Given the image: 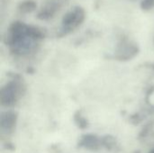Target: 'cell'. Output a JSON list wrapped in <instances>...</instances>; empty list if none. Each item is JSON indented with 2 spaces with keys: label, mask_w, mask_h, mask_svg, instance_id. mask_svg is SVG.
Here are the masks:
<instances>
[{
  "label": "cell",
  "mask_w": 154,
  "mask_h": 153,
  "mask_svg": "<svg viewBox=\"0 0 154 153\" xmlns=\"http://www.w3.org/2000/svg\"><path fill=\"white\" fill-rule=\"evenodd\" d=\"M46 37L43 29L21 21H14L8 26L4 43L11 55L16 58H27L34 55Z\"/></svg>",
  "instance_id": "6da1fadb"
},
{
  "label": "cell",
  "mask_w": 154,
  "mask_h": 153,
  "mask_svg": "<svg viewBox=\"0 0 154 153\" xmlns=\"http://www.w3.org/2000/svg\"><path fill=\"white\" fill-rule=\"evenodd\" d=\"M27 91V84L23 77L18 73H9L8 79L0 88L1 106L12 109L23 98Z\"/></svg>",
  "instance_id": "7a4b0ae2"
},
{
  "label": "cell",
  "mask_w": 154,
  "mask_h": 153,
  "mask_svg": "<svg viewBox=\"0 0 154 153\" xmlns=\"http://www.w3.org/2000/svg\"><path fill=\"white\" fill-rule=\"evenodd\" d=\"M140 53L138 43L126 33H119L116 38V46L106 58L120 62H126L134 60Z\"/></svg>",
  "instance_id": "3957f363"
},
{
  "label": "cell",
  "mask_w": 154,
  "mask_h": 153,
  "mask_svg": "<svg viewBox=\"0 0 154 153\" xmlns=\"http://www.w3.org/2000/svg\"><path fill=\"white\" fill-rule=\"evenodd\" d=\"M86 11L80 5H75L70 8L62 17L59 29L56 32V38H64L75 32L84 23Z\"/></svg>",
  "instance_id": "277c9868"
},
{
  "label": "cell",
  "mask_w": 154,
  "mask_h": 153,
  "mask_svg": "<svg viewBox=\"0 0 154 153\" xmlns=\"http://www.w3.org/2000/svg\"><path fill=\"white\" fill-rule=\"evenodd\" d=\"M18 124V113L13 109L1 112L0 115V133L2 136H10L15 130Z\"/></svg>",
  "instance_id": "5b68a950"
},
{
  "label": "cell",
  "mask_w": 154,
  "mask_h": 153,
  "mask_svg": "<svg viewBox=\"0 0 154 153\" xmlns=\"http://www.w3.org/2000/svg\"><path fill=\"white\" fill-rule=\"evenodd\" d=\"M68 0H48L37 14V18L42 21L52 19L66 5Z\"/></svg>",
  "instance_id": "8992f818"
},
{
  "label": "cell",
  "mask_w": 154,
  "mask_h": 153,
  "mask_svg": "<svg viewBox=\"0 0 154 153\" xmlns=\"http://www.w3.org/2000/svg\"><path fill=\"white\" fill-rule=\"evenodd\" d=\"M77 146L79 149L88 151H99L103 149L102 136H98L95 133H84L80 136Z\"/></svg>",
  "instance_id": "52a82bcc"
},
{
  "label": "cell",
  "mask_w": 154,
  "mask_h": 153,
  "mask_svg": "<svg viewBox=\"0 0 154 153\" xmlns=\"http://www.w3.org/2000/svg\"><path fill=\"white\" fill-rule=\"evenodd\" d=\"M102 142H103V149H105L108 151L116 152L120 150L117 140L113 135H110V134L103 135Z\"/></svg>",
  "instance_id": "ba28073f"
},
{
  "label": "cell",
  "mask_w": 154,
  "mask_h": 153,
  "mask_svg": "<svg viewBox=\"0 0 154 153\" xmlns=\"http://www.w3.org/2000/svg\"><path fill=\"white\" fill-rule=\"evenodd\" d=\"M73 122L79 130H87L89 127V122L88 118L84 115L83 111L81 109H79L74 113Z\"/></svg>",
  "instance_id": "9c48e42d"
},
{
  "label": "cell",
  "mask_w": 154,
  "mask_h": 153,
  "mask_svg": "<svg viewBox=\"0 0 154 153\" xmlns=\"http://www.w3.org/2000/svg\"><path fill=\"white\" fill-rule=\"evenodd\" d=\"M37 7V4L34 0H23L17 5V11L21 14H26L33 12Z\"/></svg>",
  "instance_id": "30bf717a"
},
{
  "label": "cell",
  "mask_w": 154,
  "mask_h": 153,
  "mask_svg": "<svg viewBox=\"0 0 154 153\" xmlns=\"http://www.w3.org/2000/svg\"><path fill=\"white\" fill-rule=\"evenodd\" d=\"M141 8L143 11H150L154 9V0H143L141 2Z\"/></svg>",
  "instance_id": "8fae6325"
},
{
  "label": "cell",
  "mask_w": 154,
  "mask_h": 153,
  "mask_svg": "<svg viewBox=\"0 0 154 153\" xmlns=\"http://www.w3.org/2000/svg\"><path fill=\"white\" fill-rule=\"evenodd\" d=\"M149 153H154V148L152 149V150H151V151H149Z\"/></svg>",
  "instance_id": "7c38bea8"
},
{
  "label": "cell",
  "mask_w": 154,
  "mask_h": 153,
  "mask_svg": "<svg viewBox=\"0 0 154 153\" xmlns=\"http://www.w3.org/2000/svg\"><path fill=\"white\" fill-rule=\"evenodd\" d=\"M134 153H141V152H140V151H135V152H134Z\"/></svg>",
  "instance_id": "4fadbf2b"
},
{
  "label": "cell",
  "mask_w": 154,
  "mask_h": 153,
  "mask_svg": "<svg viewBox=\"0 0 154 153\" xmlns=\"http://www.w3.org/2000/svg\"><path fill=\"white\" fill-rule=\"evenodd\" d=\"M130 1H135V0H130Z\"/></svg>",
  "instance_id": "5bb4252c"
}]
</instances>
